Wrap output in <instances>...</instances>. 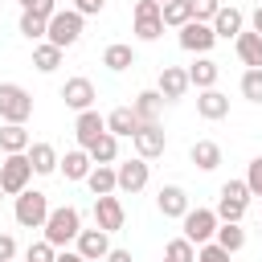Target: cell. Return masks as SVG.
Listing matches in <instances>:
<instances>
[{
  "mask_svg": "<svg viewBox=\"0 0 262 262\" xmlns=\"http://www.w3.org/2000/svg\"><path fill=\"white\" fill-rule=\"evenodd\" d=\"M61 98H66V106H70V111H90L98 94H94V82L78 74V78H66V86H61Z\"/></svg>",
  "mask_w": 262,
  "mask_h": 262,
  "instance_id": "7c38bea8",
  "label": "cell"
},
{
  "mask_svg": "<svg viewBox=\"0 0 262 262\" xmlns=\"http://www.w3.org/2000/svg\"><path fill=\"white\" fill-rule=\"evenodd\" d=\"M188 160H192L201 172H213V168L221 164V147H217L213 139H196V143H192V151H188Z\"/></svg>",
  "mask_w": 262,
  "mask_h": 262,
  "instance_id": "83f0119b",
  "label": "cell"
},
{
  "mask_svg": "<svg viewBox=\"0 0 262 262\" xmlns=\"http://www.w3.org/2000/svg\"><path fill=\"white\" fill-rule=\"evenodd\" d=\"M221 196H233V201L250 205V196H254V192H250V184H246V180H225V184H221Z\"/></svg>",
  "mask_w": 262,
  "mask_h": 262,
  "instance_id": "74e56055",
  "label": "cell"
},
{
  "mask_svg": "<svg viewBox=\"0 0 262 262\" xmlns=\"http://www.w3.org/2000/svg\"><path fill=\"white\" fill-rule=\"evenodd\" d=\"M246 184H250V192H254V196H262V156H258V160H250Z\"/></svg>",
  "mask_w": 262,
  "mask_h": 262,
  "instance_id": "b9f144b4",
  "label": "cell"
},
{
  "mask_svg": "<svg viewBox=\"0 0 262 262\" xmlns=\"http://www.w3.org/2000/svg\"><path fill=\"white\" fill-rule=\"evenodd\" d=\"M131 111H135V119H139V123H160L164 94H160V90H139V94H135V102H131Z\"/></svg>",
  "mask_w": 262,
  "mask_h": 262,
  "instance_id": "ffe728a7",
  "label": "cell"
},
{
  "mask_svg": "<svg viewBox=\"0 0 262 262\" xmlns=\"http://www.w3.org/2000/svg\"><path fill=\"white\" fill-rule=\"evenodd\" d=\"M0 4H4V0H0Z\"/></svg>",
  "mask_w": 262,
  "mask_h": 262,
  "instance_id": "816d5d0a",
  "label": "cell"
},
{
  "mask_svg": "<svg viewBox=\"0 0 262 262\" xmlns=\"http://www.w3.org/2000/svg\"><path fill=\"white\" fill-rule=\"evenodd\" d=\"M78 254H82L86 262H102V258L111 254V233L98 229V225H94V229H82V233H78Z\"/></svg>",
  "mask_w": 262,
  "mask_h": 262,
  "instance_id": "4fadbf2b",
  "label": "cell"
},
{
  "mask_svg": "<svg viewBox=\"0 0 262 262\" xmlns=\"http://www.w3.org/2000/svg\"><path fill=\"white\" fill-rule=\"evenodd\" d=\"M33 147V135L25 131V123H4L0 127V151L12 156V151H29Z\"/></svg>",
  "mask_w": 262,
  "mask_h": 262,
  "instance_id": "cb8c5ba5",
  "label": "cell"
},
{
  "mask_svg": "<svg viewBox=\"0 0 262 262\" xmlns=\"http://www.w3.org/2000/svg\"><path fill=\"white\" fill-rule=\"evenodd\" d=\"M217 78H221V66L213 61V57H196L192 66H188V82L196 86V90H209V86H217Z\"/></svg>",
  "mask_w": 262,
  "mask_h": 262,
  "instance_id": "7402d4cb",
  "label": "cell"
},
{
  "mask_svg": "<svg viewBox=\"0 0 262 262\" xmlns=\"http://www.w3.org/2000/svg\"><path fill=\"white\" fill-rule=\"evenodd\" d=\"M115 172H119V192H143L147 188V176H151V168H147V160L143 156H135V160H123V164H115Z\"/></svg>",
  "mask_w": 262,
  "mask_h": 262,
  "instance_id": "30bf717a",
  "label": "cell"
},
{
  "mask_svg": "<svg viewBox=\"0 0 262 262\" xmlns=\"http://www.w3.org/2000/svg\"><path fill=\"white\" fill-rule=\"evenodd\" d=\"M164 262H168V258H164Z\"/></svg>",
  "mask_w": 262,
  "mask_h": 262,
  "instance_id": "f907efd6",
  "label": "cell"
},
{
  "mask_svg": "<svg viewBox=\"0 0 262 262\" xmlns=\"http://www.w3.org/2000/svg\"><path fill=\"white\" fill-rule=\"evenodd\" d=\"M82 25H86V16H82L78 8H57V12L49 16V33H45V41H53L57 49H70V45L82 37Z\"/></svg>",
  "mask_w": 262,
  "mask_h": 262,
  "instance_id": "3957f363",
  "label": "cell"
},
{
  "mask_svg": "<svg viewBox=\"0 0 262 262\" xmlns=\"http://www.w3.org/2000/svg\"><path fill=\"white\" fill-rule=\"evenodd\" d=\"M102 66H106V70H115V74H123V70H131V66H135V49H131V45H123V41H115V45H106V49H102Z\"/></svg>",
  "mask_w": 262,
  "mask_h": 262,
  "instance_id": "4316f807",
  "label": "cell"
},
{
  "mask_svg": "<svg viewBox=\"0 0 262 262\" xmlns=\"http://www.w3.org/2000/svg\"><path fill=\"white\" fill-rule=\"evenodd\" d=\"M188 20H192L188 0H172V4H164V29H184Z\"/></svg>",
  "mask_w": 262,
  "mask_h": 262,
  "instance_id": "1f68e13d",
  "label": "cell"
},
{
  "mask_svg": "<svg viewBox=\"0 0 262 262\" xmlns=\"http://www.w3.org/2000/svg\"><path fill=\"white\" fill-rule=\"evenodd\" d=\"M12 217H16V225H25V229H45V217H49V196H45V192H37V188H25V192L16 196Z\"/></svg>",
  "mask_w": 262,
  "mask_h": 262,
  "instance_id": "5b68a950",
  "label": "cell"
},
{
  "mask_svg": "<svg viewBox=\"0 0 262 262\" xmlns=\"http://www.w3.org/2000/svg\"><path fill=\"white\" fill-rule=\"evenodd\" d=\"M131 143H135V156L156 160V156H164L168 135H164V127H160V123H139V131L131 135Z\"/></svg>",
  "mask_w": 262,
  "mask_h": 262,
  "instance_id": "9c48e42d",
  "label": "cell"
},
{
  "mask_svg": "<svg viewBox=\"0 0 262 262\" xmlns=\"http://www.w3.org/2000/svg\"><path fill=\"white\" fill-rule=\"evenodd\" d=\"M86 151H90V160H94V164H115V160H119V135H111V131H106V135H98Z\"/></svg>",
  "mask_w": 262,
  "mask_h": 262,
  "instance_id": "4dcf8cb0",
  "label": "cell"
},
{
  "mask_svg": "<svg viewBox=\"0 0 262 262\" xmlns=\"http://www.w3.org/2000/svg\"><path fill=\"white\" fill-rule=\"evenodd\" d=\"M61 53H66V49H57L53 41H41V45H33V66H37L41 74H53V70L61 66Z\"/></svg>",
  "mask_w": 262,
  "mask_h": 262,
  "instance_id": "f546056e",
  "label": "cell"
},
{
  "mask_svg": "<svg viewBox=\"0 0 262 262\" xmlns=\"http://www.w3.org/2000/svg\"><path fill=\"white\" fill-rule=\"evenodd\" d=\"M29 164H33V172H37V176H49V172H57L61 156H57V147H53V143H33V147H29Z\"/></svg>",
  "mask_w": 262,
  "mask_h": 262,
  "instance_id": "d4e9b609",
  "label": "cell"
},
{
  "mask_svg": "<svg viewBox=\"0 0 262 262\" xmlns=\"http://www.w3.org/2000/svg\"><path fill=\"white\" fill-rule=\"evenodd\" d=\"M164 258H168V262H196V246L180 233V237H172V242L164 246Z\"/></svg>",
  "mask_w": 262,
  "mask_h": 262,
  "instance_id": "836d02e7",
  "label": "cell"
},
{
  "mask_svg": "<svg viewBox=\"0 0 262 262\" xmlns=\"http://www.w3.org/2000/svg\"><path fill=\"white\" fill-rule=\"evenodd\" d=\"M233 49H237V57H242L246 70H262V33H254V29L246 33V29H242V33L233 37Z\"/></svg>",
  "mask_w": 262,
  "mask_h": 262,
  "instance_id": "ac0fdd59",
  "label": "cell"
},
{
  "mask_svg": "<svg viewBox=\"0 0 262 262\" xmlns=\"http://www.w3.org/2000/svg\"><path fill=\"white\" fill-rule=\"evenodd\" d=\"M156 209H160L164 217H184L192 205H188V192H184L180 184H164V188L156 192Z\"/></svg>",
  "mask_w": 262,
  "mask_h": 262,
  "instance_id": "e0dca14e",
  "label": "cell"
},
{
  "mask_svg": "<svg viewBox=\"0 0 262 262\" xmlns=\"http://www.w3.org/2000/svg\"><path fill=\"white\" fill-rule=\"evenodd\" d=\"M78 233H82V213L74 205L49 209V217H45V242H53L57 250H66L70 242H78Z\"/></svg>",
  "mask_w": 262,
  "mask_h": 262,
  "instance_id": "6da1fadb",
  "label": "cell"
},
{
  "mask_svg": "<svg viewBox=\"0 0 262 262\" xmlns=\"http://www.w3.org/2000/svg\"><path fill=\"white\" fill-rule=\"evenodd\" d=\"M33 94L16 82H0V123H29Z\"/></svg>",
  "mask_w": 262,
  "mask_h": 262,
  "instance_id": "277c9868",
  "label": "cell"
},
{
  "mask_svg": "<svg viewBox=\"0 0 262 262\" xmlns=\"http://www.w3.org/2000/svg\"><path fill=\"white\" fill-rule=\"evenodd\" d=\"M217 217L221 221H242L246 217V205L233 201V196H217Z\"/></svg>",
  "mask_w": 262,
  "mask_h": 262,
  "instance_id": "8d00e7d4",
  "label": "cell"
},
{
  "mask_svg": "<svg viewBox=\"0 0 262 262\" xmlns=\"http://www.w3.org/2000/svg\"><path fill=\"white\" fill-rule=\"evenodd\" d=\"M102 262H131V250H111Z\"/></svg>",
  "mask_w": 262,
  "mask_h": 262,
  "instance_id": "f6af8a7d",
  "label": "cell"
},
{
  "mask_svg": "<svg viewBox=\"0 0 262 262\" xmlns=\"http://www.w3.org/2000/svg\"><path fill=\"white\" fill-rule=\"evenodd\" d=\"M131 20H135V37H139V41H156V37L164 33V8H160L156 0H135Z\"/></svg>",
  "mask_w": 262,
  "mask_h": 262,
  "instance_id": "52a82bcc",
  "label": "cell"
},
{
  "mask_svg": "<svg viewBox=\"0 0 262 262\" xmlns=\"http://www.w3.org/2000/svg\"><path fill=\"white\" fill-rule=\"evenodd\" d=\"M250 25H254V33H262V4L254 8V16H250Z\"/></svg>",
  "mask_w": 262,
  "mask_h": 262,
  "instance_id": "7dc6e473",
  "label": "cell"
},
{
  "mask_svg": "<svg viewBox=\"0 0 262 262\" xmlns=\"http://www.w3.org/2000/svg\"><path fill=\"white\" fill-rule=\"evenodd\" d=\"M45 33H49V16H41V12H20V37L41 41Z\"/></svg>",
  "mask_w": 262,
  "mask_h": 262,
  "instance_id": "d6a6232c",
  "label": "cell"
},
{
  "mask_svg": "<svg viewBox=\"0 0 262 262\" xmlns=\"http://www.w3.org/2000/svg\"><path fill=\"white\" fill-rule=\"evenodd\" d=\"M20 12H41V16H53L57 12V0H16Z\"/></svg>",
  "mask_w": 262,
  "mask_h": 262,
  "instance_id": "60d3db41",
  "label": "cell"
},
{
  "mask_svg": "<svg viewBox=\"0 0 262 262\" xmlns=\"http://www.w3.org/2000/svg\"><path fill=\"white\" fill-rule=\"evenodd\" d=\"M188 8H192V20H213L221 0H188Z\"/></svg>",
  "mask_w": 262,
  "mask_h": 262,
  "instance_id": "f35d334b",
  "label": "cell"
},
{
  "mask_svg": "<svg viewBox=\"0 0 262 262\" xmlns=\"http://www.w3.org/2000/svg\"><path fill=\"white\" fill-rule=\"evenodd\" d=\"M196 262H229V250H221L217 242H205L196 250Z\"/></svg>",
  "mask_w": 262,
  "mask_h": 262,
  "instance_id": "ab89813d",
  "label": "cell"
},
{
  "mask_svg": "<svg viewBox=\"0 0 262 262\" xmlns=\"http://www.w3.org/2000/svg\"><path fill=\"white\" fill-rule=\"evenodd\" d=\"M0 201H4V188H0Z\"/></svg>",
  "mask_w": 262,
  "mask_h": 262,
  "instance_id": "681fc988",
  "label": "cell"
},
{
  "mask_svg": "<svg viewBox=\"0 0 262 262\" xmlns=\"http://www.w3.org/2000/svg\"><path fill=\"white\" fill-rule=\"evenodd\" d=\"M209 25H213V33H217V41H221V37H237V33H242V25H246V16H242V8H233V4L225 8V4H221V8H217V16H213Z\"/></svg>",
  "mask_w": 262,
  "mask_h": 262,
  "instance_id": "44dd1931",
  "label": "cell"
},
{
  "mask_svg": "<svg viewBox=\"0 0 262 262\" xmlns=\"http://www.w3.org/2000/svg\"><path fill=\"white\" fill-rule=\"evenodd\" d=\"M12 258H16V237L0 233V262H12Z\"/></svg>",
  "mask_w": 262,
  "mask_h": 262,
  "instance_id": "7bdbcfd3",
  "label": "cell"
},
{
  "mask_svg": "<svg viewBox=\"0 0 262 262\" xmlns=\"http://www.w3.org/2000/svg\"><path fill=\"white\" fill-rule=\"evenodd\" d=\"M74 8H78L82 16H98V12L106 8V0H74Z\"/></svg>",
  "mask_w": 262,
  "mask_h": 262,
  "instance_id": "ee69618b",
  "label": "cell"
},
{
  "mask_svg": "<svg viewBox=\"0 0 262 262\" xmlns=\"http://www.w3.org/2000/svg\"><path fill=\"white\" fill-rule=\"evenodd\" d=\"M180 225H184V237L192 242V246H205V242H213L217 237V225H221V217H217V209H188L184 217H180Z\"/></svg>",
  "mask_w": 262,
  "mask_h": 262,
  "instance_id": "8992f818",
  "label": "cell"
},
{
  "mask_svg": "<svg viewBox=\"0 0 262 262\" xmlns=\"http://www.w3.org/2000/svg\"><path fill=\"white\" fill-rule=\"evenodd\" d=\"M242 98L262 102V70H246L242 74Z\"/></svg>",
  "mask_w": 262,
  "mask_h": 262,
  "instance_id": "d590c367",
  "label": "cell"
},
{
  "mask_svg": "<svg viewBox=\"0 0 262 262\" xmlns=\"http://www.w3.org/2000/svg\"><path fill=\"white\" fill-rule=\"evenodd\" d=\"M86 184H90V192H94V196L119 192V172H115V164H94V168H90V176H86Z\"/></svg>",
  "mask_w": 262,
  "mask_h": 262,
  "instance_id": "603a6c76",
  "label": "cell"
},
{
  "mask_svg": "<svg viewBox=\"0 0 262 262\" xmlns=\"http://www.w3.org/2000/svg\"><path fill=\"white\" fill-rule=\"evenodd\" d=\"M25 262H57V246L41 237V242H33V246L25 250Z\"/></svg>",
  "mask_w": 262,
  "mask_h": 262,
  "instance_id": "e575fe53",
  "label": "cell"
},
{
  "mask_svg": "<svg viewBox=\"0 0 262 262\" xmlns=\"http://www.w3.org/2000/svg\"><path fill=\"white\" fill-rule=\"evenodd\" d=\"M156 4H160V8H164V4H172V0H156Z\"/></svg>",
  "mask_w": 262,
  "mask_h": 262,
  "instance_id": "c3c4849f",
  "label": "cell"
},
{
  "mask_svg": "<svg viewBox=\"0 0 262 262\" xmlns=\"http://www.w3.org/2000/svg\"><path fill=\"white\" fill-rule=\"evenodd\" d=\"M192 82H188V70H180V66H164L160 70V94H164V102H180L184 98V90H188Z\"/></svg>",
  "mask_w": 262,
  "mask_h": 262,
  "instance_id": "5bb4252c",
  "label": "cell"
},
{
  "mask_svg": "<svg viewBox=\"0 0 262 262\" xmlns=\"http://www.w3.org/2000/svg\"><path fill=\"white\" fill-rule=\"evenodd\" d=\"M57 262H86L78 250H57Z\"/></svg>",
  "mask_w": 262,
  "mask_h": 262,
  "instance_id": "bcb514c9",
  "label": "cell"
},
{
  "mask_svg": "<svg viewBox=\"0 0 262 262\" xmlns=\"http://www.w3.org/2000/svg\"><path fill=\"white\" fill-rule=\"evenodd\" d=\"M196 115H201V119H209V123L225 119V115H229V94H221L217 86L201 90V94H196Z\"/></svg>",
  "mask_w": 262,
  "mask_h": 262,
  "instance_id": "2e32d148",
  "label": "cell"
},
{
  "mask_svg": "<svg viewBox=\"0 0 262 262\" xmlns=\"http://www.w3.org/2000/svg\"><path fill=\"white\" fill-rule=\"evenodd\" d=\"M221 250H229V254H237L242 246H246V229H242V221H221L217 225V237H213Z\"/></svg>",
  "mask_w": 262,
  "mask_h": 262,
  "instance_id": "f1b7e54d",
  "label": "cell"
},
{
  "mask_svg": "<svg viewBox=\"0 0 262 262\" xmlns=\"http://www.w3.org/2000/svg\"><path fill=\"white\" fill-rule=\"evenodd\" d=\"M94 221H98V229H106V233L123 229V221H127V209H123V201H119L115 192H106V196H94Z\"/></svg>",
  "mask_w": 262,
  "mask_h": 262,
  "instance_id": "8fae6325",
  "label": "cell"
},
{
  "mask_svg": "<svg viewBox=\"0 0 262 262\" xmlns=\"http://www.w3.org/2000/svg\"><path fill=\"white\" fill-rule=\"evenodd\" d=\"M213 45H217V33H213L209 20H188L180 29V49L184 53H209Z\"/></svg>",
  "mask_w": 262,
  "mask_h": 262,
  "instance_id": "ba28073f",
  "label": "cell"
},
{
  "mask_svg": "<svg viewBox=\"0 0 262 262\" xmlns=\"http://www.w3.org/2000/svg\"><path fill=\"white\" fill-rule=\"evenodd\" d=\"M90 168H94V160H90V151H86V147L66 151V156H61V164H57V172H61L66 180H86V176H90Z\"/></svg>",
  "mask_w": 262,
  "mask_h": 262,
  "instance_id": "d6986e66",
  "label": "cell"
},
{
  "mask_svg": "<svg viewBox=\"0 0 262 262\" xmlns=\"http://www.w3.org/2000/svg\"><path fill=\"white\" fill-rule=\"evenodd\" d=\"M106 131H111V135H119V139L135 135V131H139V119H135V111H131V106H115V111L106 115Z\"/></svg>",
  "mask_w": 262,
  "mask_h": 262,
  "instance_id": "484cf974",
  "label": "cell"
},
{
  "mask_svg": "<svg viewBox=\"0 0 262 262\" xmlns=\"http://www.w3.org/2000/svg\"><path fill=\"white\" fill-rule=\"evenodd\" d=\"M74 135H78V147H90L98 135H106V115H98L94 106H90V111H78Z\"/></svg>",
  "mask_w": 262,
  "mask_h": 262,
  "instance_id": "9a60e30c",
  "label": "cell"
},
{
  "mask_svg": "<svg viewBox=\"0 0 262 262\" xmlns=\"http://www.w3.org/2000/svg\"><path fill=\"white\" fill-rule=\"evenodd\" d=\"M33 176H37V172H33V164H29V151L4 156V164H0V188H4V196H20Z\"/></svg>",
  "mask_w": 262,
  "mask_h": 262,
  "instance_id": "7a4b0ae2",
  "label": "cell"
}]
</instances>
